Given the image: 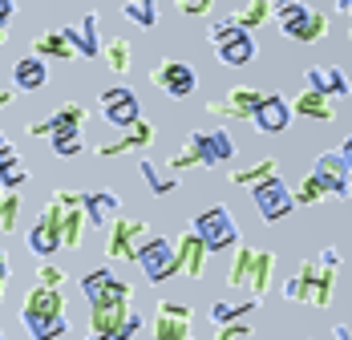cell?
I'll use <instances>...</instances> for the list:
<instances>
[{"label": "cell", "instance_id": "1", "mask_svg": "<svg viewBox=\"0 0 352 340\" xmlns=\"http://www.w3.org/2000/svg\"><path fill=\"white\" fill-rule=\"evenodd\" d=\"M21 324L29 328L33 340H57L69 332V316H65V296L57 288H29L25 304H21Z\"/></svg>", "mask_w": 352, "mask_h": 340}, {"label": "cell", "instance_id": "2", "mask_svg": "<svg viewBox=\"0 0 352 340\" xmlns=\"http://www.w3.org/2000/svg\"><path fill=\"white\" fill-rule=\"evenodd\" d=\"M235 158V138L231 130H195V134H186V142L178 146V154L170 158V170H190V167H227Z\"/></svg>", "mask_w": 352, "mask_h": 340}, {"label": "cell", "instance_id": "3", "mask_svg": "<svg viewBox=\"0 0 352 340\" xmlns=\"http://www.w3.org/2000/svg\"><path fill=\"white\" fill-rule=\"evenodd\" d=\"M276 25L287 41H300V45H312V41H324L328 36V17L308 8L304 0H276Z\"/></svg>", "mask_w": 352, "mask_h": 340}, {"label": "cell", "instance_id": "4", "mask_svg": "<svg viewBox=\"0 0 352 340\" xmlns=\"http://www.w3.org/2000/svg\"><path fill=\"white\" fill-rule=\"evenodd\" d=\"M207 41H211L219 65H231V69L251 65V61H255V53H259L255 36L247 33L243 25H235L231 17H227V21H214L211 29H207Z\"/></svg>", "mask_w": 352, "mask_h": 340}, {"label": "cell", "instance_id": "5", "mask_svg": "<svg viewBox=\"0 0 352 340\" xmlns=\"http://www.w3.org/2000/svg\"><path fill=\"white\" fill-rule=\"evenodd\" d=\"M195 235L207 243V251H231V247H239V223H235V215H231V206H207L195 223Z\"/></svg>", "mask_w": 352, "mask_h": 340}, {"label": "cell", "instance_id": "6", "mask_svg": "<svg viewBox=\"0 0 352 340\" xmlns=\"http://www.w3.org/2000/svg\"><path fill=\"white\" fill-rule=\"evenodd\" d=\"M138 268L150 284H166L170 275H178V243L166 235H150L138 251Z\"/></svg>", "mask_w": 352, "mask_h": 340}, {"label": "cell", "instance_id": "7", "mask_svg": "<svg viewBox=\"0 0 352 340\" xmlns=\"http://www.w3.org/2000/svg\"><path fill=\"white\" fill-rule=\"evenodd\" d=\"M251 203H255V211H259L263 223H280V219H287V215L296 211V191L276 174V178L251 187Z\"/></svg>", "mask_w": 352, "mask_h": 340}, {"label": "cell", "instance_id": "8", "mask_svg": "<svg viewBox=\"0 0 352 340\" xmlns=\"http://www.w3.org/2000/svg\"><path fill=\"white\" fill-rule=\"evenodd\" d=\"M81 296L94 304H130L134 300V284L118 279L109 268H98V272H85L81 275Z\"/></svg>", "mask_w": 352, "mask_h": 340}, {"label": "cell", "instance_id": "9", "mask_svg": "<svg viewBox=\"0 0 352 340\" xmlns=\"http://www.w3.org/2000/svg\"><path fill=\"white\" fill-rule=\"evenodd\" d=\"M150 81H154L166 98H175V102L190 98V94L199 89V73H195V65H190V61H175V57H166V61H158V65L150 69Z\"/></svg>", "mask_w": 352, "mask_h": 340}, {"label": "cell", "instance_id": "10", "mask_svg": "<svg viewBox=\"0 0 352 340\" xmlns=\"http://www.w3.org/2000/svg\"><path fill=\"white\" fill-rule=\"evenodd\" d=\"M102 118L113 130H130L134 122H142V102L130 85H109L102 89Z\"/></svg>", "mask_w": 352, "mask_h": 340}, {"label": "cell", "instance_id": "11", "mask_svg": "<svg viewBox=\"0 0 352 340\" xmlns=\"http://www.w3.org/2000/svg\"><path fill=\"white\" fill-rule=\"evenodd\" d=\"M150 239L146 231V223L142 219H113V227H109V243H106V255L109 259H138L142 243Z\"/></svg>", "mask_w": 352, "mask_h": 340}, {"label": "cell", "instance_id": "12", "mask_svg": "<svg viewBox=\"0 0 352 340\" xmlns=\"http://www.w3.org/2000/svg\"><path fill=\"white\" fill-rule=\"evenodd\" d=\"M312 174L320 178V187L328 195H336V199H349L352 195V170L340 158V150H324L316 162H312Z\"/></svg>", "mask_w": 352, "mask_h": 340}, {"label": "cell", "instance_id": "13", "mask_svg": "<svg viewBox=\"0 0 352 340\" xmlns=\"http://www.w3.org/2000/svg\"><path fill=\"white\" fill-rule=\"evenodd\" d=\"M292 102L280 98V94H263L259 105H255V114H251V126L259 130V134H283L287 126H292Z\"/></svg>", "mask_w": 352, "mask_h": 340}, {"label": "cell", "instance_id": "14", "mask_svg": "<svg viewBox=\"0 0 352 340\" xmlns=\"http://www.w3.org/2000/svg\"><path fill=\"white\" fill-rule=\"evenodd\" d=\"M190 320L195 312L178 300H162L158 316H154V340H186L190 337Z\"/></svg>", "mask_w": 352, "mask_h": 340}, {"label": "cell", "instance_id": "15", "mask_svg": "<svg viewBox=\"0 0 352 340\" xmlns=\"http://www.w3.org/2000/svg\"><path fill=\"white\" fill-rule=\"evenodd\" d=\"M81 122H85V105H81V102H65L61 109H53L45 122H33V126H29V134H36V138L81 134Z\"/></svg>", "mask_w": 352, "mask_h": 340}, {"label": "cell", "instance_id": "16", "mask_svg": "<svg viewBox=\"0 0 352 340\" xmlns=\"http://www.w3.org/2000/svg\"><path fill=\"white\" fill-rule=\"evenodd\" d=\"M304 89H316V94L336 102V98H349L352 94V81L344 77L340 65H312V69H304Z\"/></svg>", "mask_w": 352, "mask_h": 340}, {"label": "cell", "instance_id": "17", "mask_svg": "<svg viewBox=\"0 0 352 340\" xmlns=\"http://www.w3.org/2000/svg\"><path fill=\"white\" fill-rule=\"evenodd\" d=\"M175 243H178V275H186V279H203V272H207V255H211L207 243L195 235V227H186Z\"/></svg>", "mask_w": 352, "mask_h": 340}, {"label": "cell", "instance_id": "18", "mask_svg": "<svg viewBox=\"0 0 352 340\" xmlns=\"http://www.w3.org/2000/svg\"><path fill=\"white\" fill-rule=\"evenodd\" d=\"M259 98H263L259 89H251V85H235V89H227V94H223V102H207V114H223V118L251 122V114H255Z\"/></svg>", "mask_w": 352, "mask_h": 340}, {"label": "cell", "instance_id": "19", "mask_svg": "<svg viewBox=\"0 0 352 340\" xmlns=\"http://www.w3.org/2000/svg\"><path fill=\"white\" fill-rule=\"evenodd\" d=\"M81 211L89 219V227H113V219L122 215V203L113 191H81Z\"/></svg>", "mask_w": 352, "mask_h": 340}, {"label": "cell", "instance_id": "20", "mask_svg": "<svg viewBox=\"0 0 352 340\" xmlns=\"http://www.w3.org/2000/svg\"><path fill=\"white\" fill-rule=\"evenodd\" d=\"M154 142V126L142 118L134 122L130 130H122V138H113V142H102L98 146V158H118V154H134V150H146Z\"/></svg>", "mask_w": 352, "mask_h": 340}, {"label": "cell", "instance_id": "21", "mask_svg": "<svg viewBox=\"0 0 352 340\" xmlns=\"http://www.w3.org/2000/svg\"><path fill=\"white\" fill-rule=\"evenodd\" d=\"M25 182H29V167L21 162L12 138L0 134V187H4V191H21Z\"/></svg>", "mask_w": 352, "mask_h": 340}, {"label": "cell", "instance_id": "22", "mask_svg": "<svg viewBox=\"0 0 352 340\" xmlns=\"http://www.w3.org/2000/svg\"><path fill=\"white\" fill-rule=\"evenodd\" d=\"M73 41V49H77V57H98L106 45H102V33H98V12H85L77 25H69L65 29Z\"/></svg>", "mask_w": 352, "mask_h": 340}, {"label": "cell", "instance_id": "23", "mask_svg": "<svg viewBox=\"0 0 352 340\" xmlns=\"http://www.w3.org/2000/svg\"><path fill=\"white\" fill-rule=\"evenodd\" d=\"M49 81V69H45V57H21L16 65H12V85H16V94H36L41 85Z\"/></svg>", "mask_w": 352, "mask_h": 340}, {"label": "cell", "instance_id": "24", "mask_svg": "<svg viewBox=\"0 0 352 340\" xmlns=\"http://www.w3.org/2000/svg\"><path fill=\"white\" fill-rule=\"evenodd\" d=\"M130 316V304H94L89 308V332L94 337H113Z\"/></svg>", "mask_w": 352, "mask_h": 340}, {"label": "cell", "instance_id": "25", "mask_svg": "<svg viewBox=\"0 0 352 340\" xmlns=\"http://www.w3.org/2000/svg\"><path fill=\"white\" fill-rule=\"evenodd\" d=\"M33 53L36 57H57V61H73L77 57V49H73V41L65 29H49V33H41L33 41Z\"/></svg>", "mask_w": 352, "mask_h": 340}, {"label": "cell", "instance_id": "26", "mask_svg": "<svg viewBox=\"0 0 352 340\" xmlns=\"http://www.w3.org/2000/svg\"><path fill=\"white\" fill-rule=\"evenodd\" d=\"M292 114L312 118V122H332V118H336V105H332V98H324L316 89H304V94L292 102Z\"/></svg>", "mask_w": 352, "mask_h": 340}, {"label": "cell", "instance_id": "27", "mask_svg": "<svg viewBox=\"0 0 352 340\" xmlns=\"http://www.w3.org/2000/svg\"><path fill=\"white\" fill-rule=\"evenodd\" d=\"M85 227H89L85 211H81V203H73L69 211L61 215V247H65V251H77L81 239H85Z\"/></svg>", "mask_w": 352, "mask_h": 340}, {"label": "cell", "instance_id": "28", "mask_svg": "<svg viewBox=\"0 0 352 340\" xmlns=\"http://www.w3.org/2000/svg\"><path fill=\"white\" fill-rule=\"evenodd\" d=\"M272 272H276V255L272 251H255V268H251V279H247V288H251V296L263 304V296H267V288H272Z\"/></svg>", "mask_w": 352, "mask_h": 340}, {"label": "cell", "instance_id": "29", "mask_svg": "<svg viewBox=\"0 0 352 340\" xmlns=\"http://www.w3.org/2000/svg\"><path fill=\"white\" fill-rule=\"evenodd\" d=\"M272 12H276V0H247L239 12H231V21L243 25L247 33H251V29H259L263 21H272Z\"/></svg>", "mask_w": 352, "mask_h": 340}, {"label": "cell", "instance_id": "30", "mask_svg": "<svg viewBox=\"0 0 352 340\" xmlns=\"http://www.w3.org/2000/svg\"><path fill=\"white\" fill-rule=\"evenodd\" d=\"M138 170H142V178H146V191H150V195H175V191H178V178H175V174L158 170L150 158H142Z\"/></svg>", "mask_w": 352, "mask_h": 340}, {"label": "cell", "instance_id": "31", "mask_svg": "<svg viewBox=\"0 0 352 340\" xmlns=\"http://www.w3.org/2000/svg\"><path fill=\"white\" fill-rule=\"evenodd\" d=\"M259 308V300L251 296V300H239V304H231V300H219V304L211 308V320L214 328H223V324H235V320H243V316H251Z\"/></svg>", "mask_w": 352, "mask_h": 340}, {"label": "cell", "instance_id": "32", "mask_svg": "<svg viewBox=\"0 0 352 340\" xmlns=\"http://www.w3.org/2000/svg\"><path fill=\"white\" fill-rule=\"evenodd\" d=\"M276 174H280V167H276V158H259L255 167L235 170V174H231V182H235V187H247V191H251V187H259V182L276 178Z\"/></svg>", "mask_w": 352, "mask_h": 340}, {"label": "cell", "instance_id": "33", "mask_svg": "<svg viewBox=\"0 0 352 340\" xmlns=\"http://www.w3.org/2000/svg\"><path fill=\"white\" fill-rule=\"evenodd\" d=\"M122 12H126L138 29H154V25H158V0H122Z\"/></svg>", "mask_w": 352, "mask_h": 340}, {"label": "cell", "instance_id": "34", "mask_svg": "<svg viewBox=\"0 0 352 340\" xmlns=\"http://www.w3.org/2000/svg\"><path fill=\"white\" fill-rule=\"evenodd\" d=\"M251 268H255V247H235V259H231L227 284H231V288H247V279H251Z\"/></svg>", "mask_w": 352, "mask_h": 340}, {"label": "cell", "instance_id": "35", "mask_svg": "<svg viewBox=\"0 0 352 340\" xmlns=\"http://www.w3.org/2000/svg\"><path fill=\"white\" fill-rule=\"evenodd\" d=\"M106 65L113 69V73H130V41L126 36H113V41H106Z\"/></svg>", "mask_w": 352, "mask_h": 340}, {"label": "cell", "instance_id": "36", "mask_svg": "<svg viewBox=\"0 0 352 340\" xmlns=\"http://www.w3.org/2000/svg\"><path fill=\"white\" fill-rule=\"evenodd\" d=\"M320 199H328V191L320 187V178L308 170V178L296 187V206H312V203H320Z\"/></svg>", "mask_w": 352, "mask_h": 340}, {"label": "cell", "instance_id": "37", "mask_svg": "<svg viewBox=\"0 0 352 340\" xmlns=\"http://www.w3.org/2000/svg\"><path fill=\"white\" fill-rule=\"evenodd\" d=\"M65 279H69L65 268H57V264L41 259V268H36V284H41V288H57V292H61V288H65Z\"/></svg>", "mask_w": 352, "mask_h": 340}, {"label": "cell", "instance_id": "38", "mask_svg": "<svg viewBox=\"0 0 352 340\" xmlns=\"http://www.w3.org/2000/svg\"><path fill=\"white\" fill-rule=\"evenodd\" d=\"M16 215H21V195L4 191V206H0V231H16Z\"/></svg>", "mask_w": 352, "mask_h": 340}, {"label": "cell", "instance_id": "39", "mask_svg": "<svg viewBox=\"0 0 352 340\" xmlns=\"http://www.w3.org/2000/svg\"><path fill=\"white\" fill-rule=\"evenodd\" d=\"M49 146H53L57 158H77L81 154V134H57V138H49Z\"/></svg>", "mask_w": 352, "mask_h": 340}, {"label": "cell", "instance_id": "40", "mask_svg": "<svg viewBox=\"0 0 352 340\" xmlns=\"http://www.w3.org/2000/svg\"><path fill=\"white\" fill-rule=\"evenodd\" d=\"M283 300H292V304H308V284H304V275L296 272L292 279H283Z\"/></svg>", "mask_w": 352, "mask_h": 340}, {"label": "cell", "instance_id": "41", "mask_svg": "<svg viewBox=\"0 0 352 340\" xmlns=\"http://www.w3.org/2000/svg\"><path fill=\"white\" fill-rule=\"evenodd\" d=\"M214 340H251V324H247V320H235V324H223V328L214 332Z\"/></svg>", "mask_w": 352, "mask_h": 340}, {"label": "cell", "instance_id": "42", "mask_svg": "<svg viewBox=\"0 0 352 340\" xmlns=\"http://www.w3.org/2000/svg\"><path fill=\"white\" fill-rule=\"evenodd\" d=\"M214 0H175V8L182 17H203V12H211Z\"/></svg>", "mask_w": 352, "mask_h": 340}, {"label": "cell", "instance_id": "43", "mask_svg": "<svg viewBox=\"0 0 352 340\" xmlns=\"http://www.w3.org/2000/svg\"><path fill=\"white\" fill-rule=\"evenodd\" d=\"M12 12H16V0H0V25H8Z\"/></svg>", "mask_w": 352, "mask_h": 340}, {"label": "cell", "instance_id": "44", "mask_svg": "<svg viewBox=\"0 0 352 340\" xmlns=\"http://www.w3.org/2000/svg\"><path fill=\"white\" fill-rule=\"evenodd\" d=\"M336 150H340V158H344V162H349V170H352V134L344 138V142H340Z\"/></svg>", "mask_w": 352, "mask_h": 340}, {"label": "cell", "instance_id": "45", "mask_svg": "<svg viewBox=\"0 0 352 340\" xmlns=\"http://www.w3.org/2000/svg\"><path fill=\"white\" fill-rule=\"evenodd\" d=\"M4 284H8V264H0V300H4Z\"/></svg>", "mask_w": 352, "mask_h": 340}, {"label": "cell", "instance_id": "46", "mask_svg": "<svg viewBox=\"0 0 352 340\" xmlns=\"http://www.w3.org/2000/svg\"><path fill=\"white\" fill-rule=\"evenodd\" d=\"M336 12H344V17H349V12H352V0H336Z\"/></svg>", "mask_w": 352, "mask_h": 340}, {"label": "cell", "instance_id": "47", "mask_svg": "<svg viewBox=\"0 0 352 340\" xmlns=\"http://www.w3.org/2000/svg\"><path fill=\"white\" fill-rule=\"evenodd\" d=\"M8 102H12V89H0V109H4Z\"/></svg>", "mask_w": 352, "mask_h": 340}, {"label": "cell", "instance_id": "48", "mask_svg": "<svg viewBox=\"0 0 352 340\" xmlns=\"http://www.w3.org/2000/svg\"><path fill=\"white\" fill-rule=\"evenodd\" d=\"M4 41H8V29H4V25H0V45H4Z\"/></svg>", "mask_w": 352, "mask_h": 340}, {"label": "cell", "instance_id": "49", "mask_svg": "<svg viewBox=\"0 0 352 340\" xmlns=\"http://www.w3.org/2000/svg\"><path fill=\"white\" fill-rule=\"evenodd\" d=\"M0 264H8V255H4V251H0Z\"/></svg>", "mask_w": 352, "mask_h": 340}, {"label": "cell", "instance_id": "50", "mask_svg": "<svg viewBox=\"0 0 352 340\" xmlns=\"http://www.w3.org/2000/svg\"><path fill=\"white\" fill-rule=\"evenodd\" d=\"M349 36H352V12H349Z\"/></svg>", "mask_w": 352, "mask_h": 340}, {"label": "cell", "instance_id": "51", "mask_svg": "<svg viewBox=\"0 0 352 340\" xmlns=\"http://www.w3.org/2000/svg\"><path fill=\"white\" fill-rule=\"evenodd\" d=\"M0 206H4V187H0Z\"/></svg>", "mask_w": 352, "mask_h": 340}, {"label": "cell", "instance_id": "52", "mask_svg": "<svg viewBox=\"0 0 352 340\" xmlns=\"http://www.w3.org/2000/svg\"><path fill=\"white\" fill-rule=\"evenodd\" d=\"M0 340H8V337H4V332H0Z\"/></svg>", "mask_w": 352, "mask_h": 340}, {"label": "cell", "instance_id": "53", "mask_svg": "<svg viewBox=\"0 0 352 340\" xmlns=\"http://www.w3.org/2000/svg\"><path fill=\"white\" fill-rule=\"evenodd\" d=\"M186 340H195V337H186Z\"/></svg>", "mask_w": 352, "mask_h": 340}]
</instances>
